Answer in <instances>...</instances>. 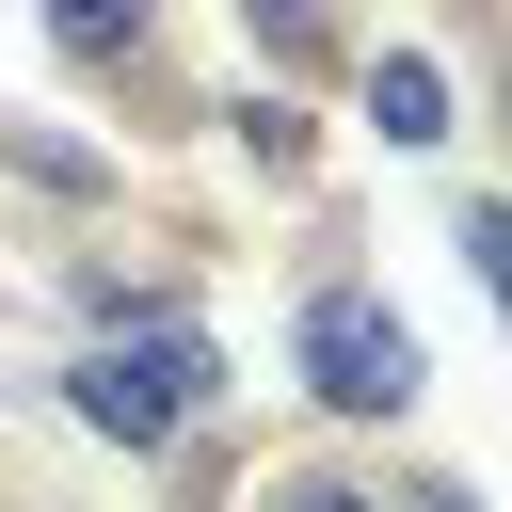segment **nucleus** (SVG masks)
I'll return each instance as SVG.
<instances>
[{"label": "nucleus", "mask_w": 512, "mask_h": 512, "mask_svg": "<svg viewBox=\"0 0 512 512\" xmlns=\"http://www.w3.org/2000/svg\"><path fill=\"white\" fill-rule=\"evenodd\" d=\"M64 384H80V416H96L112 448H176V432H192V416L224 400V352H208L192 320H144V336H112V352H80Z\"/></svg>", "instance_id": "f257e3e1"}, {"label": "nucleus", "mask_w": 512, "mask_h": 512, "mask_svg": "<svg viewBox=\"0 0 512 512\" xmlns=\"http://www.w3.org/2000/svg\"><path fill=\"white\" fill-rule=\"evenodd\" d=\"M400 512H432V480H416V496H400Z\"/></svg>", "instance_id": "9d476101"}, {"label": "nucleus", "mask_w": 512, "mask_h": 512, "mask_svg": "<svg viewBox=\"0 0 512 512\" xmlns=\"http://www.w3.org/2000/svg\"><path fill=\"white\" fill-rule=\"evenodd\" d=\"M144 32H160V0H48L64 64H144Z\"/></svg>", "instance_id": "20e7f679"}, {"label": "nucleus", "mask_w": 512, "mask_h": 512, "mask_svg": "<svg viewBox=\"0 0 512 512\" xmlns=\"http://www.w3.org/2000/svg\"><path fill=\"white\" fill-rule=\"evenodd\" d=\"M256 16H272V48H320L336 32V0H256Z\"/></svg>", "instance_id": "0eeeda50"}, {"label": "nucleus", "mask_w": 512, "mask_h": 512, "mask_svg": "<svg viewBox=\"0 0 512 512\" xmlns=\"http://www.w3.org/2000/svg\"><path fill=\"white\" fill-rule=\"evenodd\" d=\"M464 272L512 304V192H464Z\"/></svg>", "instance_id": "423d86ee"}, {"label": "nucleus", "mask_w": 512, "mask_h": 512, "mask_svg": "<svg viewBox=\"0 0 512 512\" xmlns=\"http://www.w3.org/2000/svg\"><path fill=\"white\" fill-rule=\"evenodd\" d=\"M304 384L336 416H400L416 400V320L384 288H304Z\"/></svg>", "instance_id": "f03ea898"}, {"label": "nucleus", "mask_w": 512, "mask_h": 512, "mask_svg": "<svg viewBox=\"0 0 512 512\" xmlns=\"http://www.w3.org/2000/svg\"><path fill=\"white\" fill-rule=\"evenodd\" d=\"M368 128H384V144H448V64L368 48Z\"/></svg>", "instance_id": "7ed1b4c3"}, {"label": "nucleus", "mask_w": 512, "mask_h": 512, "mask_svg": "<svg viewBox=\"0 0 512 512\" xmlns=\"http://www.w3.org/2000/svg\"><path fill=\"white\" fill-rule=\"evenodd\" d=\"M272 512H400V496H352V480H288Z\"/></svg>", "instance_id": "6e6552de"}, {"label": "nucleus", "mask_w": 512, "mask_h": 512, "mask_svg": "<svg viewBox=\"0 0 512 512\" xmlns=\"http://www.w3.org/2000/svg\"><path fill=\"white\" fill-rule=\"evenodd\" d=\"M432 512H480V496H448V480H432Z\"/></svg>", "instance_id": "1a4fd4ad"}, {"label": "nucleus", "mask_w": 512, "mask_h": 512, "mask_svg": "<svg viewBox=\"0 0 512 512\" xmlns=\"http://www.w3.org/2000/svg\"><path fill=\"white\" fill-rule=\"evenodd\" d=\"M0 160H16L32 192H112V160H96V144H64L48 112H0Z\"/></svg>", "instance_id": "39448f33"}]
</instances>
